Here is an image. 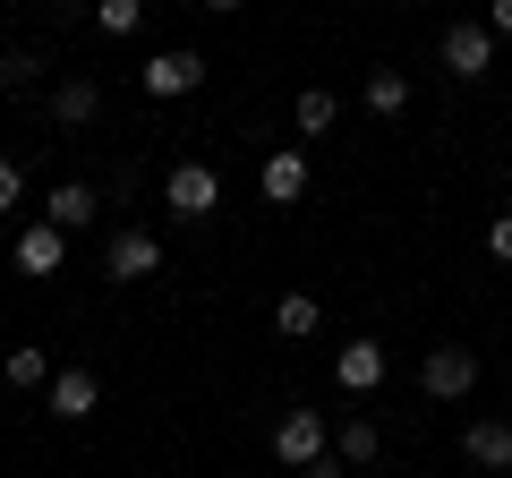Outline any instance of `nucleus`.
<instances>
[{
  "instance_id": "f257e3e1",
  "label": "nucleus",
  "mask_w": 512,
  "mask_h": 478,
  "mask_svg": "<svg viewBox=\"0 0 512 478\" xmlns=\"http://www.w3.org/2000/svg\"><path fill=\"white\" fill-rule=\"evenodd\" d=\"M470 385H478V350L470 342H436L419 359V393H427V402H461Z\"/></svg>"
},
{
  "instance_id": "f03ea898",
  "label": "nucleus",
  "mask_w": 512,
  "mask_h": 478,
  "mask_svg": "<svg viewBox=\"0 0 512 478\" xmlns=\"http://www.w3.org/2000/svg\"><path fill=\"white\" fill-rule=\"evenodd\" d=\"M325 453H333V427L316 419V410H291V419L274 427V461L282 470H316Z\"/></svg>"
},
{
  "instance_id": "7ed1b4c3",
  "label": "nucleus",
  "mask_w": 512,
  "mask_h": 478,
  "mask_svg": "<svg viewBox=\"0 0 512 478\" xmlns=\"http://www.w3.org/2000/svg\"><path fill=\"white\" fill-rule=\"evenodd\" d=\"M163 205H171L180 222H205V214L222 205V171H205V163H180V171L163 180Z\"/></svg>"
},
{
  "instance_id": "20e7f679",
  "label": "nucleus",
  "mask_w": 512,
  "mask_h": 478,
  "mask_svg": "<svg viewBox=\"0 0 512 478\" xmlns=\"http://www.w3.org/2000/svg\"><path fill=\"white\" fill-rule=\"evenodd\" d=\"M137 86H146L154 103H180V94L205 86V60H197V52H154L146 69H137Z\"/></svg>"
},
{
  "instance_id": "39448f33",
  "label": "nucleus",
  "mask_w": 512,
  "mask_h": 478,
  "mask_svg": "<svg viewBox=\"0 0 512 478\" xmlns=\"http://www.w3.org/2000/svg\"><path fill=\"white\" fill-rule=\"evenodd\" d=\"M103 274H111V282L163 274V239H154V231H120V239H111V257H103Z\"/></svg>"
},
{
  "instance_id": "423d86ee",
  "label": "nucleus",
  "mask_w": 512,
  "mask_h": 478,
  "mask_svg": "<svg viewBox=\"0 0 512 478\" xmlns=\"http://www.w3.org/2000/svg\"><path fill=\"white\" fill-rule=\"evenodd\" d=\"M384 368H393L384 342H342V350H333V385H342V393H376Z\"/></svg>"
},
{
  "instance_id": "0eeeda50",
  "label": "nucleus",
  "mask_w": 512,
  "mask_h": 478,
  "mask_svg": "<svg viewBox=\"0 0 512 478\" xmlns=\"http://www.w3.org/2000/svg\"><path fill=\"white\" fill-rule=\"evenodd\" d=\"M444 69L453 77H487L495 69V26H444Z\"/></svg>"
},
{
  "instance_id": "6e6552de",
  "label": "nucleus",
  "mask_w": 512,
  "mask_h": 478,
  "mask_svg": "<svg viewBox=\"0 0 512 478\" xmlns=\"http://www.w3.org/2000/svg\"><path fill=\"white\" fill-rule=\"evenodd\" d=\"M43 410H52V419H94V410H103V385H94L86 368H60L52 393H43Z\"/></svg>"
},
{
  "instance_id": "1a4fd4ad",
  "label": "nucleus",
  "mask_w": 512,
  "mask_h": 478,
  "mask_svg": "<svg viewBox=\"0 0 512 478\" xmlns=\"http://www.w3.org/2000/svg\"><path fill=\"white\" fill-rule=\"evenodd\" d=\"M60 257H69V239H60L52 231V222H26V231H18V274H60Z\"/></svg>"
},
{
  "instance_id": "9d476101",
  "label": "nucleus",
  "mask_w": 512,
  "mask_h": 478,
  "mask_svg": "<svg viewBox=\"0 0 512 478\" xmlns=\"http://www.w3.org/2000/svg\"><path fill=\"white\" fill-rule=\"evenodd\" d=\"M43 222H52L60 239H69V231H86V222H94V188H86V180H60L52 197H43Z\"/></svg>"
},
{
  "instance_id": "9b49d317",
  "label": "nucleus",
  "mask_w": 512,
  "mask_h": 478,
  "mask_svg": "<svg viewBox=\"0 0 512 478\" xmlns=\"http://www.w3.org/2000/svg\"><path fill=\"white\" fill-rule=\"evenodd\" d=\"M461 453H470L478 470H512V419H470Z\"/></svg>"
},
{
  "instance_id": "f8f14e48",
  "label": "nucleus",
  "mask_w": 512,
  "mask_h": 478,
  "mask_svg": "<svg viewBox=\"0 0 512 478\" xmlns=\"http://www.w3.org/2000/svg\"><path fill=\"white\" fill-rule=\"evenodd\" d=\"M256 188H265L274 205H299V197H308V154H265Z\"/></svg>"
},
{
  "instance_id": "ddd939ff",
  "label": "nucleus",
  "mask_w": 512,
  "mask_h": 478,
  "mask_svg": "<svg viewBox=\"0 0 512 478\" xmlns=\"http://www.w3.org/2000/svg\"><path fill=\"white\" fill-rule=\"evenodd\" d=\"M0 376H9V393H52V359H43V350L35 342H18V350H9V359H0Z\"/></svg>"
},
{
  "instance_id": "4468645a",
  "label": "nucleus",
  "mask_w": 512,
  "mask_h": 478,
  "mask_svg": "<svg viewBox=\"0 0 512 478\" xmlns=\"http://www.w3.org/2000/svg\"><path fill=\"white\" fill-rule=\"evenodd\" d=\"M316 325H325V308H316L308 291H282L274 299V333H282V342H299V333H316Z\"/></svg>"
},
{
  "instance_id": "2eb2a0df",
  "label": "nucleus",
  "mask_w": 512,
  "mask_h": 478,
  "mask_svg": "<svg viewBox=\"0 0 512 478\" xmlns=\"http://www.w3.org/2000/svg\"><path fill=\"white\" fill-rule=\"evenodd\" d=\"M94 111H103V86H94V77H69V86L52 94V120H69V129H77V120H94Z\"/></svg>"
},
{
  "instance_id": "dca6fc26",
  "label": "nucleus",
  "mask_w": 512,
  "mask_h": 478,
  "mask_svg": "<svg viewBox=\"0 0 512 478\" xmlns=\"http://www.w3.org/2000/svg\"><path fill=\"white\" fill-rule=\"evenodd\" d=\"M402 103H410V77L402 69H376V77H367V111H376V120H393Z\"/></svg>"
},
{
  "instance_id": "f3484780",
  "label": "nucleus",
  "mask_w": 512,
  "mask_h": 478,
  "mask_svg": "<svg viewBox=\"0 0 512 478\" xmlns=\"http://www.w3.org/2000/svg\"><path fill=\"white\" fill-rule=\"evenodd\" d=\"M333 453H342V461H350V470H367V461H376V453H384V436H376V427H367V419H350V427H342V436H333Z\"/></svg>"
},
{
  "instance_id": "a211bd4d",
  "label": "nucleus",
  "mask_w": 512,
  "mask_h": 478,
  "mask_svg": "<svg viewBox=\"0 0 512 478\" xmlns=\"http://www.w3.org/2000/svg\"><path fill=\"white\" fill-rule=\"evenodd\" d=\"M333 111H342V103H333L325 86H308V94H299V129H308V137H325V129H333Z\"/></svg>"
},
{
  "instance_id": "6ab92c4d",
  "label": "nucleus",
  "mask_w": 512,
  "mask_h": 478,
  "mask_svg": "<svg viewBox=\"0 0 512 478\" xmlns=\"http://www.w3.org/2000/svg\"><path fill=\"white\" fill-rule=\"evenodd\" d=\"M137 18H146L137 0H103V9H94V26H103V35H137Z\"/></svg>"
},
{
  "instance_id": "aec40b11",
  "label": "nucleus",
  "mask_w": 512,
  "mask_h": 478,
  "mask_svg": "<svg viewBox=\"0 0 512 478\" xmlns=\"http://www.w3.org/2000/svg\"><path fill=\"white\" fill-rule=\"evenodd\" d=\"M18 197H26V171L0 154V214H18Z\"/></svg>"
},
{
  "instance_id": "412c9836",
  "label": "nucleus",
  "mask_w": 512,
  "mask_h": 478,
  "mask_svg": "<svg viewBox=\"0 0 512 478\" xmlns=\"http://www.w3.org/2000/svg\"><path fill=\"white\" fill-rule=\"evenodd\" d=\"M487 257H495V265H512V214H495V222H487Z\"/></svg>"
},
{
  "instance_id": "4be33fe9",
  "label": "nucleus",
  "mask_w": 512,
  "mask_h": 478,
  "mask_svg": "<svg viewBox=\"0 0 512 478\" xmlns=\"http://www.w3.org/2000/svg\"><path fill=\"white\" fill-rule=\"evenodd\" d=\"M342 470H350V461H342V453H325L316 470H299V478H342Z\"/></svg>"
},
{
  "instance_id": "5701e85b",
  "label": "nucleus",
  "mask_w": 512,
  "mask_h": 478,
  "mask_svg": "<svg viewBox=\"0 0 512 478\" xmlns=\"http://www.w3.org/2000/svg\"><path fill=\"white\" fill-rule=\"evenodd\" d=\"M495 35H512V0H495Z\"/></svg>"
}]
</instances>
